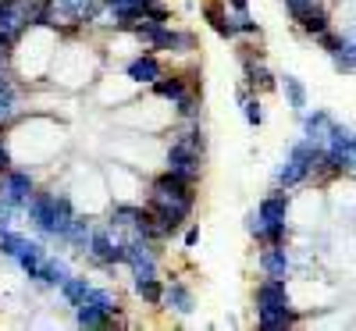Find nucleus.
I'll return each instance as SVG.
<instances>
[{
    "label": "nucleus",
    "mask_w": 356,
    "mask_h": 331,
    "mask_svg": "<svg viewBox=\"0 0 356 331\" xmlns=\"http://www.w3.org/2000/svg\"><path fill=\"white\" fill-rule=\"evenodd\" d=\"M196 200H200V189L189 186V182H182V178L171 175L168 168L146 182V203H150V207H175V210L193 214Z\"/></svg>",
    "instance_id": "2"
},
{
    "label": "nucleus",
    "mask_w": 356,
    "mask_h": 331,
    "mask_svg": "<svg viewBox=\"0 0 356 331\" xmlns=\"http://www.w3.org/2000/svg\"><path fill=\"white\" fill-rule=\"evenodd\" d=\"M157 243H150V239H139V235H129L125 239V267L132 271V278H150L157 275Z\"/></svg>",
    "instance_id": "4"
},
{
    "label": "nucleus",
    "mask_w": 356,
    "mask_h": 331,
    "mask_svg": "<svg viewBox=\"0 0 356 331\" xmlns=\"http://www.w3.org/2000/svg\"><path fill=\"white\" fill-rule=\"evenodd\" d=\"M296 25H300L310 40H317L321 33H328V29H332V15L324 11V8H321V0H317V4H310L300 18H296Z\"/></svg>",
    "instance_id": "16"
},
{
    "label": "nucleus",
    "mask_w": 356,
    "mask_h": 331,
    "mask_svg": "<svg viewBox=\"0 0 356 331\" xmlns=\"http://www.w3.org/2000/svg\"><path fill=\"white\" fill-rule=\"evenodd\" d=\"M164 285H168V282H161L157 275H150V278H132V289H136V296L143 299L146 307H161V303H164Z\"/></svg>",
    "instance_id": "18"
},
{
    "label": "nucleus",
    "mask_w": 356,
    "mask_h": 331,
    "mask_svg": "<svg viewBox=\"0 0 356 331\" xmlns=\"http://www.w3.org/2000/svg\"><path fill=\"white\" fill-rule=\"evenodd\" d=\"M289 207H292V196H289V189L275 186L271 193H267V196L257 203V214H260L264 221H289Z\"/></svg>",
    "instance_id": "12"
},
{
    "label": "nucleus",
    "mask_w": 356,
    "mask_h": 331,
    "mask_svg": "<svg viewBox=\"0 0 356 331\" xmlns=\"http://www.w3.org/2000/svg\"><path fill=\"white\" fill-rule=\"evenodd\" d=\"M232 11H250V0H228Z\"/></svg>",
    "instance_id": "25"
},
{
    "label": "nucleus",
    "mask_w": 356,
    "mask_h": 331,
    "mask_svg": "<svg viewBox=\"0 0 356 331\" xmlns=\"http://www.w3.org/2000/svg\"><path fill=\"white\" fill-rule=\"evenodd\" d=\"M200 11L221 40H239V29H235V15L228 11V0H203Z\"/></svg>",
    "instance_id": "9"
},
{
    "label": "nucleus",
    "mask_w": 356,
    "mask_h": 331,
    "mask_svg": "<svg viewBox=\"0 0 356 331\" xmlns=\"http://www.w3.org/2000/svg\"><path fill=\"white\" fill-rule=\"evenodd\" d=\"M239 61H243V82L253 89V93H275V89H278L275 75L267 72V65L260 61V57H257L250 47L239 50Z\"/></svg>",
    "instance_id": "7"
},
{
    "label": "nucleus",
    "mask_w": 356,
    "mask_h": 331,
    "mask_svg": "<svg viewBox=\"0 0 356 331\" xmlns=\"http://www.w3.org/2000/svg\"><path fill=\"white\" fill-rule=\"evenodd\" d=\"M75 324L79 328H114V324H125L122 317H111V314H104L100 307H93V303H82V307H75Z\"/></svg>",
    "instance_id": "17"
},
{
    "label": "nucleus",
    "mask_w": 356,
    "mask_h": 331,
    "mask_svg": "<svg viewBox=\"0 0 356 331\" xmlns=\"http://www.w3.org/2000/svg\"><path fill=\"white\" fill-rule=\"evenodd\" d=\"M285 100H289V107L296 111V114H303V107H307V86L296 79V75H285Z\"/></svg>",
    "instance_id": "21"
},
{
    "label": "nucleus",
    "mask_w": 356,
    "mask_h": 331,
    "mask_svg": "<svg viewBox=\"0 0 356 331\" xmlns=\"http://www.w3.org/2000/svg\"><path fill=\"white\" fill-rule=\"evenodd\" d=\"M72 278V267H68V260L65 257H54V253H47V260H43V275H40V289H61L65 282Z\"/></svg>",
    "instance_id": "15"
},
{
    "label": "nucleus",
    "mask_w": 356,
    "mask_h": 331,
    "mask_svg": "<svg viewBox=\"0 0 356 331\" xmlns=\"http://www.w3.org/2000/svg\"><path fill=\"white\" fill-rule=\"evenodd\" d=\"M161 307H168L171 314H193L196 310V296H193V289L186 285V282H178L175 275H171V282L164 285V303Z\"/></svg>",
    "instance_id": "11"
},
{
    "label": "nucleus",
    "mask_w": 356,
    "mask_h": 331,
    "mask_svg": "<svg viewBox=\"0 0 356 331\" xmlns=\"http://www.w3.org/2000/svg\"><path fill=\"white\" fill-rule=\"evenodd\" d=\"M36 189L40 186H36V178L29 168H8L4 178H0V200H8L18 210H25V203L36 196Z\"/></svg>",
    "instance_id": "5"
},
{
    "label": "nucleus",
    "mask_w": 356,
    "mask_h": 331,
    "mask_svg": "<svg viewBox=\"0 0 356 331\" xmlns=\"http://www.w3.org/2000/svg\"><path fill=\"white\" fill-rule=\"evenodd\" d=\"M332 125H335V122H332L328 111H314V114L303 118V136L314 139V143H328V129H332Z\"/></svg>",
    "instance_id": "20"
},
{
    "label": "nucleus",
    "mask_w": 356,
    "mask_h": 331,
    "mask_svg": "<svg viewBox=\"0 0 356 331\" xmlns=\"http://www.w3.org/2000/svg\"><path fill=\"white\" fill-rule=\"evenodd\" d=\"M171 114L178 118V122H200V114H203V86L186 89V93L171 104Z\"/></svg>",
    "instance_id": "13"
},
{
    "label": "nucleus",
    "mask_w": 356,
    "mask_h": 331,
    "mask_svg": "<svg viewBox=\"0 0 356 331\" xmlns=\"http://www.w3.org/2000/svg\"><path fill=\"white\" fill-rule=\"evenodd\" d=\"M164 72H168V65L161 61V54L157 50H146V47L132 57V61H125V79L136 82V86H154Z\"/></svg>",
    "instance_id": "6"
},
{
    "label": "nucleus",
    "mask_w": 356,
    "mask_h": 331,
    "mask_svg": "<svg viewBox=\"0 0 356 331\" xmlns=\"http://www.w3.org/2000/svg\"><path fill=\"white\" fill-rule=\"evenodd\" d=\"M307 178H314L310 164L289 154V161H285V164L278 168V175H275V186H282V189H296V186H303Z\"/></svg>",
    "instance_id": "14"
},
{
    "label": "nucleus",
    "mask_w": 356,
    "mask_h": 331,
    "mask_svg": "<svg viewBox=\"0 0 356 331\" xmlns=\"http://www.w3.org/2000/svg\"><path fill=\"white\" fill-rule=\"evenodd\" d=\"M203 157H207V154H200V150H193V146H186V143L171 139L168 154H164V168H168L171 175H178L182 182L200 186V182H203Z\"/></svg>",
    "instance_id": "3"
},
{
    "label": "nucleus",
    "mask_w": 356,
    "mask_h": 331,
    "mask_svg": "<svg viewBox=\"0 0 356 331\" xmlns=\"http://www.w3.org/2000/svg\"><path fill=\"white\" fill-rule=\"evenodd\" d=\"M186 246H189V250L200 246V225H189V228H186Z\"/></svg>",
    "instance_id": "24"
},
{
    "label": "nucleus",
    "mask_w": 356,
    "mask_h": 331,
    "mask_svg": "<svg viewBox=\"0 0 356 331\" xmlns=\"http://www.w3.org/2000/svg\"><path fill=\"white\" fill-rule=\"evenodd\" d=\"M353 154H356V136H353Z\"/></svg>",
    "instance_id": "26"
},
{
    "label": "nucleus",
    "mask_w": 356,
    "mask_h": 331,
    "mask_svg": "<svg viewBox=\"0 0 356 331\" xmlns=\"http://www.w3.org/2000/svg\"><path fill=\"white\" fill-rule=\"evenodd\" d=\"M8 168H15V154H11V146H8V136H0V178H4Z\"/></svg>",
    "instance_id": "23"
},
{
    "label": "nucleus",
    "mask_w": 356,
    "mask_h": 331,
    "mask_svg": "<svg viewBox=\"0 0 356 331\" xmlns=\"http://www.w3.org/2000/svg\"><path fill=\"white\" fill-rule=\"evenodd\" d=\"M89 292H93V282H89L86 275H72V278L61 285V299H65L72 310L86 303V296H89Z\"/></svg>",
    "instance_id": "19"
},
{
    "label": "nucleus",
    "mask_w": 356,
    "mask_h": 331,
    "mask_svg": "<svg viewBox=\"0 0 356 331\" xmlns=\"http://www.w3.org/2000/svg\"><path fill=\"white\" fill-rule=\"evenodd\" d=\"M253 307H257V328L264 331H285L300 324V314L292 310L289 278H260L253 285Z\"/></svg>",
    "instance_id": "1"
},
{
    "label": "nucleus",
    "mask_w": 356,
    "mask_h": 331,
    "mask_svg": "<svg viewBox=\"0 0 356 331\" xmlns=\"http://www.w3.org/2000/svg\"><path fill=\"white\" fill-rule=\"evenodd\" d=\"M239 107H243V118H246L250 129H260V125H264V107H260V97H257V93H246V97L239 100Z\"/></svg>",
    "instance_id": "22"
},
{
    "label": "nucleus",
    "mask_w": 356,
    "mask_h": 331,
    "mask_svg": "<svg viewBox=\"0 0 356 331\" xmlns=\"http://www.w3.org/2000/svg\"><path fill=\"white\" fill-rule=\"evenodd\" d=\"M257 267L264 278H289L292 275V253L285 246H264L257 257Z\"/></svg>",
    "instance_id": "10"
},
{
    "label": "nucleus",
    "mask_w": 356,
    "mask_h": 331,
    "mask_svg": "<svg viewBox=\"0 0 356 331\" xmlns=\"http://www.w3.org/2000/svg\"><path fill=\"white\" fill-rule=\"evenodd\" d=\"M193 86H203L196 72H164V75H161V79L150 86V93H154L157 100H168V104H175V100L182 97L186 89H193Z\"/></svg>",
    "instance_id": "8"
}]
</instances>
